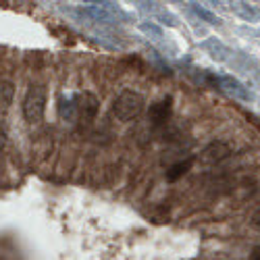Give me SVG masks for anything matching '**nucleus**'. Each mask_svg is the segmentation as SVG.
Instances as JSON below:
<instances>
[{
    "instance_id": "f257e3e1",
    "label": "nucleus",
    "mask_w": 260,
    "mask_h": 260,
    "mask_svg": "<svg viewBox=\"0 0 260 260\" xmlns=\"http://www.w3.org/2000/svg\"><path fill=\"white\" fill-rule=\"evenodd\" d=\"M48 104V94L42 83H29V88L23 96V117L29 125H36L44 119Z\"/></svg>"
},
{
    "instance_id": "f03ea898",
    "label": "nucleus",
    "mask_w": 260,
    "mask_h": 260,
    "mask_svg": "<svg viewBox=\"0 0 260 260\" xmlns=\"http://www.w3.org/2000/svg\"><path fill=\"white\" fill-rule=\"evenodd\" d=\"M142 111H144V98L138 92H132V90L121 92L113 102V113L123 123L138 119L142 115Z\"/></svg>"
},
{
    "instance_id": "7ed1b4c3",
    "label": "nucleus",
    "mask_w": 260,
    "mask_h": 260,
    "mask_svg": "<svg viewBox=\"0 0 260 260\" xmlns=\"http://www.w3.org/2000/svg\"><path fill=\"white\" fill-rule=\"evenodd\" d=\"M75 104H77V117H79L85 125H90V123L96 119L98 108H100L98 98H96L92 92H81V94L77 96Z\"/></svg>"
},
{
    "instance_id": "20e7f679",
    "label": "nucleus",
    "mask_w": 260,
    "mask_h": 260,
    "mask_svg": "<svg viewBox=\"0 0 260 260\" xmlns=\"http://www.w3.org/2000/svg\"><path fill=\"white\" fill-rule=\"evenodd\" d=\"M171 115H173V98L171 96H165L158 102L150 104L148 117H150V121H152V125H156V127L165 125L171 119Z\"/></svg>"
},
{
    "instance_id": "39448f33",
    "label": "nucleus",
    "mask_w": 260,
    "mask_h": 260,
    "mask_svg": "<svg viewBox=\"0 0 260 260\" xmlns=\"http://www.w3.org/2000/svg\"><path fill=\"white\" fill-rule=\"evenodd\" d=\"M229 154H231V148H229L225 142L216 140V142H210V144L202 150L200 160H202V162H206V165H216V162L225 160Z\"/></svg>"
},
{
    "instance_id": "423d86ee",
    "label": "nucleus",
    "mask_w": 260,
    "mask_h": 260,
    "mask_svg": "<svg viewBox=\"0 0 260 260\" xmlns=\"http://www.w3.org/2000/svg\"><path fill=\"white\" fill-rule=\"evenodd\" d=\"M219 88H223L227 94H231V96L237 98V100H244V102H250V100H252L250 90L246 88V85H244L240 79H235V77H231V75L219 77Z\"/></svg>"
},
{
    "instance_id": "0eeeda50",
    "label": "nucleus",
    "mask_w": 260,
    "mask_h": 260,
    "mask_svg": "<svg viewBox=\"0 0 260 260\" xmlns=\"http://www.w3.org/2000/svg\"><path fill=\"white\" fill-rule=\"evenodd\" d=\"M191 165H193V158H185V160H179V162H175V165H171V167L167 169V173H165L167 181H169V183H173V181L181 179V177L185 175V173L191 169Z\"/></svg>"
},
{
    "instance_id": "6e6552de",
    "label": "nucleus",
    "mask_w": 260,
    "mask_h": 260,
    "mask_svg": "<svg viewBox=\"0 0 260 260\" xmlns=\"http://www.w3.org/2000/svg\"><path fill=\"white\" fill-rule=\"evenodd\" d=\"M231 9L244 21H260V7H254V5H248V3H235Z\"/></svg>"
},
{
    "instance_id": "1a4fd4ad",
    "label": "nucleus",
    "mask_w": 260,
    "mask_h": 260,
    "mask_svg": "<svg viewBox=\"0 0 260 260\" xmlns=\"http://www.w3.org/2000/svg\"><path fill=\"white\" fill-rule=\"evenodd\" d=\"M15 98V85L9 79H0V111H7Z\"/></svg>"
},
{
    "instance_id": "9d476101",
    "label": "nucleus",
    "mask_w": 260,
    "mask_h": 260,
    "mask_svg": "<svg viewBox=\"0 0 260 260\" xmlns=\"http://www.w3.org/2000/svg\"><path fill=\"white\" fill-rule=\"evenodd\" d=\"M204 48H206V50L210 52V56H212V58H216V60H225V58H227V54H229V48H227V46H223L221 42H219V40H214V38L204 42Z\"/></svg>"
},
{
    "instance_id": "9b49d317",
    "label": "nucleus",
    "mask_w": 260,
    "mask_h": 260,
    "mask_svg": "<svg viewBox=\"0 0 260 260\" xmlns=\"http://www.w3.org/2000/svg\"><path fill=\"white\" fill-rule=\"evenodd\" d=\"M58 113H60V117L64 121H73L77 117V104H75V100H60Z\"/></svg>"
},
{
    "instance_id": "f8f14e48",
    "label": "nucleus",
    "mask_w": 260,
    "mask_h": 260,
    "mask_svg": "<svg viewBox=\"0 0 260 260\" xmlns=\"http://www.w3.org/2000/svg\"><path fill=\"white\" fill-rule=\"evenodd\" d=\"M191 11L196 13L200 19H204L206 23H210V25H221V19L216 17V15H212L210 11H206L204 7H198V5H191Z\"/></svg>"
},
{
    "instance_id": "ddd939ff",
    "label": "nucleus",
    "mask_w": 260,
    "mask_h": 260,
    "mask_svg": "<svg viewBox=\"0 0 260 260\" xmlns=\"http://www.w3.org/2000/svg\"><path fill=\"white\" fill-rule=\"evenodd\" d=\"M252 225H254V227L260 231V208H258V210L252 214Z\"/></svg>"
},
{
    "instance_id": "4468645a",
    "label": "nucleus",
    "mask_w": 260,
    "mask_h": 260,
    "mask_svg": "<svg viewBox=\"0 0 260 260\" xmlns=\"http://www.w3.org/2000/svg\"><path fill=\"white\" fill-rule=\"evenodd\" d=\"M250 260H260V246H256V248L252 250V256H250Z\"/></svg>"
},
{
    "instance_id": "2eb2a0df",
    "label": "nucleus",
    "mask_w": 260,
    "mask_h": 260,
    "mask_svg": "<svg viewBox=\"0 0 260 260\" xmlns=\"http://www.w3.org/2000/svg\"><path fill=\"white\" fill-rule=\"evenodd\" d=\"M0 150H3V144H0Z\"/></svg>"
}]
</instances>
